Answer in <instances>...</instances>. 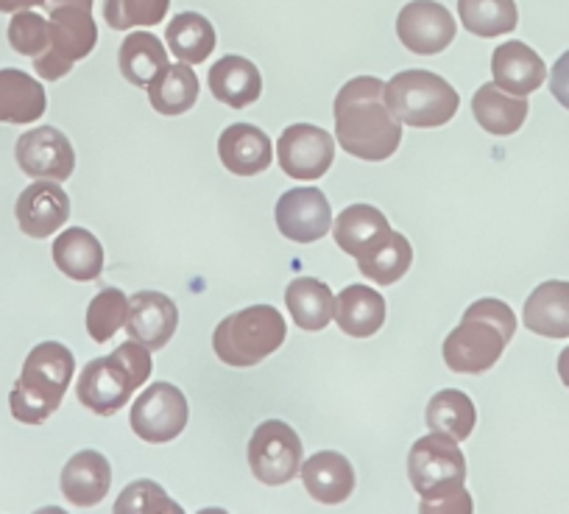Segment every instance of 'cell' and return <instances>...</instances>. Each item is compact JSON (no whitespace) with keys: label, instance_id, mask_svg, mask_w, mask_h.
Masks as SVG:
<instances>
[{"label":"cell","instance_id":"obj_1","mask_svg":"<svg viewBox=\"0 0 569 514\" xmlns=\"http://www.w3.org/2000/svg\"><path fill=\"white\" fill-rule=\"evenodd\" d=\"M336 140L347 155L366 162H382L397 155L402 144V120L386 101V81L377 76H358L338 90Z\"/></svg>","mask_w":569,"mask_h":514},{"label":"cell","instance_id":"obj_2","mask_svg":"<svg viewBox=\"0 0 569 514\" xmlns=\"http://www.w3.org/2000/svg\"><path fill=\"white\" fill-rule=\"evenodd\" d=\"M408 475L413 490L421 495V512H472V497L467 492V458L452 436L433 431L413 442L408 456Z\"/></svg>","mask_w":569,"mask_h":514},{"label":"cell","instance_id":"obj_3","mask_svg":"<svg viewBox=\"0 0 569 514\" xmlns=\"http://www.w3.org/2000/svg\"><path fill=\"white\" fill-rule=\"evenodd\" d=\"M517 333V316L502 299H478L467 308L461 325L445 338V360L461 375H483L506 353Z\"/></svg>","mask_w":569,"mask_h":514},{"label":"cell","instance_id":"obj_4","mask_svg":"<svg viewBox=\"0 0 569 514\" xmlns=\"http://www.w3.org/2000/svg\"><path fill=\"white\" fill-rule=\"evenodd\" d=\"M151 349L140 342H126L107 358H92L76 383V397L98 417H112L129 406V397L151 377Z\"/></svg>","mask_w":569,"mask_h":514},{"label":"cell","instance_id":"obj_5","mask_svg":"<svg viewBox=\"0 0 569 514\" xmlns=\"http://www.w3.org/2000/svg\"><path fill=\"white\" fill-rule=\"evenodd\" d=\"M76 358L64 344L42 342L26 358L23 372L9 395L14 419L26 425H42L59 406L73 380Z\"/></svg>","mask_w":569,"mask_h":514},{"label":"cell","instance_id":"obj_6","mask_svg":"<svg viewBox=\"0 0 569 514\" xmlns=\"http://www.w3.org/2000/svg\"><path fill=\"white\" fill-rule=\"evenodd\" d=\"M284 338H288L284 316L271 305H251L218 322L212 333V349L218 360L240 369V366H257L266 360L282 347Z\"/></svg>","mask_w":569,"mask_h":514},{"label":"cell","instance_id":"obj_7","mask_svg":"<svg viewBox=\"0 0 569 514\" xmlns=\"http://www.w3.org/2000/svg\"><path fill=\"white\" fill-rule=\"evenodd\" d=\"M386 101L391 112L413 129L450 123L461 107L456 87L430 70H399L391 81H386Z\"/></svg>","mask_w":569,"mask_h":514},{"label":"cell","instance_id":"obj_8","mask_svg":"<svg viewBox=\"0 0 569 514\" xmlns=\"http://www.w3.org/2000/svg\"><path fill=\"white\" fill-rule=\"evenodd\" d=\"M51 42L42 57L34 59V70L46 81H59L73 70L79 59L90 57L98 42L92 12L84 7H51L48 18Z\"/></svg>","mask_w":569,"mask_h":514},{"label":"cell","instance_id":"obj_9","mask_svg":"<svg viewBox=\"0 0 569 514\" xmlns=\"http://www.w3.org/2000/svg\"><path fill=\"white\" fill-rule=\"evenodd\" d=\"M305 464V447L297 431L282 419H266L249 439V467L268 486L291 484Z\"/></svg>","mask_w":569,"mask_h":514},{"label":"cell","instance_id":"obj_10","mask_svg":"<svg viewBox=\"0 0 569 514\" xmlns=\"http://www.w3.org/2000/svg\"><path fill=\"white\" fill-rule=\"evenodd\" d=\"M129 419L131 431L142 442L166 445L188 428L190 408L182 389H177L173 383H151L149 389L131 403Z\"/></svg>","mask_w":569,"mask_h":514},{"label":"cell","instance_id":"obj_11","mask_svg":"<svg viewBox=\"0 0 569 514\" xmlns=\"http://www.w3.org/2000/svg\"><path fill=\"white\" fill-rule=\"evenodd\" d=\"M279 168L299 182H316L336 160V140L313 123L288 126L277 140Z\"/></svg>","mask_w":569,"mask_h":514},{"label":"cell","instance_id":"obj_12","mask_svg":"<svg viewBox=\"0 0 569 514\" xmlns=\"http://www.w3.org/2000/svg\"><path fill=\"white\" fill-rule=\"evenodd\" d=\"M456 18L445 3L436 0H410L397 14V37L410 53L436 57L456 40Z\"/></svg>","mask_w":569,"mask_h":514},{"label":"cell","instance_id":"obj_13","mask_svg":"<svg viewBox=\"0 0 569 514\" xmlns=\"http://www.w3.org/2000/svg\"><path fill=\"white\" fill-rule=\"evenodd\" d=\"M14 157H18L20 171L31 179L64 182L76 168L73 146L53 126H40V129L20 135L18 146H14Z\"/></svg>","mask_w":569,"mask_h":514},{"label":"cell","instance_id":"obj_14","mask_svg":"<svg viewBox=\"0 0 569 514\" xmlns=\"http://www.w3.org/2000/svg\"><path fill=\"white\" fill-rule=\"evenodd\" d=\"M277 227L293 244H313V240L330 235L332 207L327 201L325 190L293 188L279 196Z\"/></svg>","mask_w":569,"mask_h":514},{"label":"cell","instance_id":"obj_15","mask_svg":"<svg viewBox=\"0 0 569 514\" xmlns=\"http://www.w3.org/2000/svg\"><path fill=\"white\" fill-rule=\"evenodd\" d=\"M179 327V308L168 294L137 291L129 297V316L126 333L134 342L146 344L154 353L173 338Z\"/></svg>","mask_w":569,"mask_h":514},{"label":"cell","instance_id":"obj_16","mask_svg":"<svg viewBox=\"0 0 569 514\" xmlns=\"http://www.w3.org/2000/svg\"><path fill=\"white\" fill-rule=\"evenodd\" d=\"M18 224L29 238H48L62 229L70 218V199L64 188L53 179H40L20 194Z\"/></svg>","mask_w":569,"mask_h":514},{"label":"cell","instance_id":"obj_17","mask_svg":"<svg viewBox=\"0 0 569 514\" xmlns=\"http://www.w3.org/2000/svg\"><path fill=\"white\" fill-rule=\"evenodd\" d=\"M218 157L234 177H257L271 166L273 149L262 129L251 123H232L218 138Z\"/></svg>","mask_w":569,"mask_h":514},{"label":"cell","instance_id":"obj_18","mask_svg":"<svg viewBox=\"0 0 569 514\" xmlns=\"http://www.w3.org/2000/svg\"><path fill=\"white\" fill-rule=\"evenodd\" d=\"M491 73L495 85L513 96H530L539 90L547 79V65L539 53L525 42H502L491 57Z\"/></svg>","mask_w":569,"mask_h":514},{"label":"cell","instance_id":"obj_19","mask_svg":"<svg viewBox=\"0 0 569 514\" xmlns=\"http://www.w3.org/2000/svg\"><path fill=\"white\" fill-rule=\"evenodd\" d=\"M59 484H62V495L73 506H96L112 486V467H109L107 456H101L98 451H79L64 464Z\"/></svg>","mask_w":569,"mask_h":514},{"label":"cell","instance_id":"obj_20","mask_svg":"<svg viewBox=\"0 0 569 514\" xmlns=\"http://www.w3.org/2000/svg\"><path fill=\"white\" fill-rule=\"evenodd\" d=\"M308 495L319 503H343L355 490V469L347 456L336 451L313 453L299 469Z\"/></svg>","mask_w":569,"mask_h":514},{"label":"cell","instance_id":"obj_21","mask_svg":"<svg viewBox=\"0 0 569 514\" xmlns=\"http://www.w3.org/2000/svg\"><path fill=\"white\" fill-rule=\"evenodd\" d=\"M525 327L541 338H569V283L547 280L533 288L522 310Z\"/></svg>","mask_w":569,"mask_h":514},{"label":"cell","instance_id":"obj_22","mask_svg":"<svg viewBox=\"0 0 569 514\" xmlns=\"http://www.w3.org/2000/svg\"><path fill=\"white\" fill-rule=\"evenodd\" d=\"M46 87L26 70H0V123H34L46 115Z\"/></svg>","mask_w":569,"mask_h":514},{"label":"cell","instance_id":"obj_23","mask_svg":"<svg viewBox=\"0 0 569 514\" xmlns=\"http://www.w3.org/2000/svg\"><path fill=\"white\" fill-rule=\"evenodd\" d=\"M210 92L216 101L232 109H243L262 96V76L254 62L243 57H223L210 70Z\"/></svg>","mask_w":569,"mask_h":514},{"label":"cell","instance_id":"obj_24","mask_svg":"<svg viewBox=\"0 0 569 514\" xmlns=\"http://www.w3.org/2000/svg\"><path fill=\"white\" fill-rule=\"evenodd\" d=\"M53 264L70 280L92 283L103 271V246L101 240L84 227H70L53 240Z\"/></svg>","mask_w":569,"mask_h":514},{"label":"cell","instance_id":"obj_25","mask_svg":"<svg viewBox=\"0 0 569 514\" xmlns=\"http://www.w3.org/2000/svg\"><path fill=\"white\" fill-rule=\"evenodd\" d=\"M472 112L486 132L508 138V135L519 132L525 118H528V96H513V92H506L491 81L475 92Z\"/></svg>","mask_w":569,"mask_h":514},{"label":"cell","instance_id":"obj_26","mask_svg":"<svg viewBox=\"0 0 569 514\" xmlns=\"http://www.w3.org/2000/svg\"><path fill=\"white\" fill-rule=\"evenodd\" d=\"M336 322L352 338L375 336L386 322V299L369 286H347L336 299Z\"/></svg>","mask_w":569,"mask_h":514},{"label":"cell","instance_id":"obj_27","mask_svg":"<svg viewBox=\"0 0 569 514\" xmlns=\"http://www.w3.org/2000/svg\"><path fill=\"white\" fill-rule=\"evenodd\" d=\"M391 235V224L377 207L352 205L332 221V238L347 255L360 257L366 249Z\"/></svg>","mask_w":569,"mask_h":514},{"label":"cell","instance_id":"obj_28","mask_svg":"<svg viewBox=\"0 0 569 514\" xmlns=\"http://www.w3.org/2000/svg\"><path fill=\"white\" fill-rule=\"evenodd\" d=\"M118 65L129 85L149 87L171 65V59H168V48L162 46L160 37H154L151 31H131L120 46Z\"/></svg>","mask_w":569,"mask_h":514},{"label":"cell","instance_id":"obj_29","mask_svg":"<svg viewBox=\"0 0 569 514\" xmlns=\"http://www.w3.org/2000/svg\"><path fill=\"white\" fill-rule=\"evenodd\" d=\"M284 303H288L293 322L302 330L319 333L336 319V297H332L330 286L316 280V277H297V280H291V286L284 291Z\"/></svg>","mask_w":569,"mask_h":514},{"label":"cell","instance_id":"obj_30","mask_svg":"<svg viewBox=\"0 0 569 514\" xmlns=\"http://www.w3.org/2000/svg\"><path fill=\"white\" fill-rule=\"evenodd\" d=\"M146 90H149V101L157 112L177 118V115L190 112L199 101V76L188 62L168 65Z\"/></svg>","mask_w":569,"mask_h":514},{"label":"cell","instance_id":"obj_31","mask_svg":"<svg viewBox=\"0 0 569 514\" xmlns=\"http://www.w3.org/2000/svg\"><path fill=\"white\" fill-rule=\"evenodd\" d=\"M355 260H358L360 275L369 277L375 286H393L397 280H402L405 271L413 264V249H410V240L402 233L391 229L388 238H382L380 244L366 249Z\"/></svg>","mask_w":569,"mask_h":514},{"label":"cell","instance_id":"obj_32","mask_svg":"<svg viewBox=\"0 0 569 514\" xmlns=\"http://www.w3.org/2000/svg\"><path fill=\"white\" fill-rule=\"evenodd\" d=\"M425 419L430 431H439V434L452 436L456 442H463L472 436L478 412H475V403L469 395L458 389H441L427 403Z\"/></svg>","mask_w":569,"mask_h":514},{"label":"cell","instance_id":"obj_33","mask_svg":"<svg viewBox=\"0 0 569 514\" xmlns=\"http://www.w3.org/2000/svg\"><path fill=\"white\" fill-rule=\"evenodd\" d=\"M166 40L179 62L201 65L212 51H216L218 37L204 14L182 12L171 20V26H168Z\"/></svg>","mask_w":569,"mask_h":514},{"label":"cell","instance_id":"obj_34","mask_svg":"<svg viewBox=\"0 0 569 514\" xmlns=\"http://www.w3.org/2000/svg\"><path fill=\"white\" fill-rule=\"evenodd\" d=\"M458 14L469 34L502 37L517 29L519 12L513 0H458Z\"/></svg>","mask_w":569,"mask_h":514},{"label":"cell","instance_id":"obj_35","mask_svg":"<svg viewBox=\"0 0 569 514\" xmlns=\"http://www.w3.org/2000/svg\"><path fill=\"white\" fill-rule=\"evenodd\" d=\"M129 316V297L120 288H103L87 305V333L96 344H107L120 327H126Z\"/></svg>","mask_w":569,"mask_h":514},{"label":"cell","instance_id":"obj_36","mask_svg":"<svg viewBox=\"0 0 569 514\" xmlns=\"http://www.w3.org/2000/svg\"><path fill=\"white\" fill-rule=\"evenodd\" d=\"M171 0H107L103 18L114 31H129L134 26H160L166 20Z\"/></svg>","mask_w":569,"mask_h":514},{"label":"cell","instance_id":"obj_37","mask_svg":"<svg viewBox=\"0 0 569 514\" xmlns=\"http://www.w3.org/2000/svg\"><path fill=\"white\" fill-rule=\"evenodd\" d=\"M114 512L118 514H173L182 512V506L171 501L166 495L160 484L154 481H134V484L126 486L120 492V497L114 501Z\"/></svg>","mask_w":569,"mask_h":514},{"label":"cell","instance_id":"obj_38","mask_svg":"<svg viewBox=\"0 0 569 514\" xmlns=\"http://www.w3.org/2000/svg\"><path fill=\"white\" fill-rule=\"evenodd\" d=\"M48 42H51V29H48V20L42 14L29 12H14L12 23H9V46L14 48L23 57H42L48 51Z\"/></svg>","mask_w":569,"mask_h":514},{"label":"cell","instance_id":"obj_39","mask_svg":"<svg viewBox=\"0 0 569 514\" xmlns=\"http://www.w3.org/2000/svg\"><path fill=\"white\" fill-rule=\"evenodd\" d=\"M550 92L563 109H569V51L558 57V62L550 70Z\"/></svg>","mask_w":569,"mask_h":514},{"label":"cell","instance_id":"obj_40","mask_svg":"<svg viewBox=\"0 0 569 514\" xmlns=\"http://www.w3.org/2000/svg\"><path fill=\"white\" fill-rule=\"evenodd\" d=\"M48 0H0V12H23V9H34V7H46Z\"/></svg>","mask_w":569,"mask_h":514},{"label":"cell","instance_id":"obj_41","mask_svg":"<svg viewBox=\"0 0 569 514\" xmlns=\"http://www.w3.org/2000/svg\"><path fill=\"white\" fill-rule=\"evenodd\" d=\"M558 375H561L563 386L569 389V347H563V353L558 355Z\"/></svg>","mask_w":569,"mask_h":514},{"label":"cell","instance_id":"obj_42","mask_svg":"<svg viewBox=\"0 0 569 514\" xmlns=\"http://www.w3.org/2000/svg\"><path fill=\"white\" fill-rule=\"evenodd\" d=\"M46 7L48 9H51V7H84V9H92V0H48Z\"/></svg>","mask_w":569,"mask_h":514}]
</instances>
